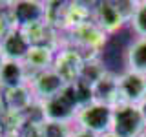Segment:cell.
<instances>
[{"instance_id":"6da1fadb","label":"cell","mask_w":146,"mask_h":137,"mask_svg":"<svg viewBox=\"0 0 146 137\" xmlns=\"http://www.w3.org/2000/svg\"><path fill=\"white\" fill-rule=\"evenodd\" d=\"M40 104V117L44 121H53V122H68L73 124L77 119V113L80 110L79 99L75 95L71 84H68L60 93H57L55 97L48 99L46 102Z\"/></svg>"},{"instance_id":"7a4b0ae2","label":"cell","mask_w":146,"mask_h":137,"mask_svg":"<svg viewBox=\"0 0 146 137\" xmlns=\"http://www.w3.org/2000/svg\"><path fill=\"white\" fill-rule=\"evenodd\" d=\"M111 119H113V108L93 100V102L86 104L79 110L75 119V128L90 132L93 135H102L111 130Z\"/></svg>"},{"instance_id":"3957f363","label":"cell","mask_w":146,"mask_h":137,"mask_svg":"<svg viewBox=\"0 0 146 137\" xmlns=\"http://www.w3.org/2000/svg\"><path fill=\"white\" fill-rule=\"evenodd\" d=\"M111 132L119 137H141L146 132V122L141 113V108L135 104L113 106Z\"/></svg>"},{"instance_id":"277c9868","label":"cell","mask_w":146,"mask_h":137,"mask_svg":"<svg viewBox=\"0 0 146 137\" xmlns=\"http://www.w3.org/2000/svg\"><path fill=\"white\" fill-rule=\"evenodd\" d=\"M7 7L9 15H11V26L27 29V27L40 24L46 20V13H48V4L46 2H31V0H18V2L9 4Z\"/></svg>"},{"instance_id":"5b68a950","label":"cell","mask_w":146,"mask_h":137,"mask_svg":"<svg viewBox=\"0 0 146 137\" xmlns=\"http://www.w3.org/2000/svg\"><path fill=\"white\" fill-rule=\"evenodd\" d=\"M29 86L31 93L36 102H46L48 99L55 97L57 93L66 88V80L55 71V68H49V70H44V71H38V73H33L29 75Z\"/></svg>"},{"instance_id":"8992f818","label":"cell","mask_w":146,"mask_h":137,"mask_svg":"<svg viewBox=\"0 0 146 137\" xmlns=\"http://www.w3.org/2000/svg\"><path fill=\"white\" fill-rule=\"evenodd\" d=\"M84 64H86V57L80 53V49H77L73 46V48L58 49L57 55H55L53 68L66 80V84H73L80 79Z\"/></svg>"},{"instance_id":"52a82bcc","label":"cell","mask_w":146,"mask_h":137,"mask_svg":"<svg viewBox=\"0 0 146 137\" xmlns=\"http://www.w3.org/2000/svg\"><path fill=\"white\" fill-rule=\"evenodd\" d=\"M146 99V77L133 71H124L119 75V104L139 106Z\"/></svg>"},{"instance_id":"ba28073f","label":"cell","mask_w":146,"mask_h":137,"mask_svg":"<svg viewBox=\"0 0 146 137\" xmlns=\"http://www.w3.org/2000/svg\"><path fill=\"white\" fill-rule=\"evenodd\" d=\"M0 48H2L4 55H6L7 61H18V62H24L29 49L33 48L29 37L24 29L20 27H9L7 33L0 39Z\"/></svg>"},{"instance_id":"9c48e42d","label":"cell","mask_w":146,"mask_h":137,"mask_svg":"<svg viewBox=\"0 0 146 137\" xmlns=\"http://www.w3.org/2000/svg\"><path fill=\"white\" fill-rule=\"evenodd\" d=\"M91 18L106 35L115 33L124 24H128L117 2H99L97 7H93V11H91Z\"/></svg>"},{"instance_id":"30bf717a","label":"cell","mask_w":146,"mask_h":137,"mask_svg":"<svg viewBox=\"0 0 146 137\" xmlns=\"http://www.w3.org/2000/svg\"><path fill=\"white\" fill-rule=\"evenodd\" d=\"M71 35H73V44L77 42L79 48H86V49H91V51H97L100 46L106 42V37H108L93 22V18L80 26H77V27H73Z\"/></svg>"},{"instance_id":"8fae6325","label":"cell","mask_w":146,"mask_h":137,"mask_svg":"<svg viewBox=\"0 0 146 137\" xmlns=\"http://www.w3.org/2000/svg\"><path fill=\"white\" fill-rule=\"evenodd\" d=\"M93 91V100L108 106H117L119 104V75L106 71L100 79H97L91 84Z\"/></svg>"},{"instance_id":"7c38bea8","label":"cell","mask_w":146,"mask_h":137,"mask_svg":"<svg viewBox=\"0 0 146 137\" xmlns=\"http://www.w3.org/2000/svg\"><path fill=\"white\" fill-rule=\"evenodd\" d=\"M29 82V71L24 62L18 61H6L0 68V90L9 91L22 88Z\"/></svg>"},{"instance_id":"4fadbf2b","label":"cell","mask_w":146,"mask_h":137,"mask_svg":"<svg viewBox=\"0 0 146 137\" xmlns=\"http://www.w3.org/2000/svg\"><path fill=\"white\" fill-rule=\"evenodd\" d=\"M55 55H57V51H55V48H51V46H33L29 49V53H27L26 61H24L29 75L53 68Z\"/></svg>"},{"instance_id":"5bb4252c","label":"cell","mask_w":146,"mask_h":137,"mask_svg":"<svg viewBox=\"0 0 146 137\" xmlns=\"http://www.w3.org/2000/svg\"><path fill=\"white\" fill-rule=\"evenodd\" d=\"M126 71L146 77V39H135L126 49Z\"/></svg>"},{"instance_id":"9a60e30c","label":"cell","mask_w":146,"mask_h":137,"mask_svg":"<svg viewBox=\"0 0 146 137\" xmlns=\"http://www.w3.org/2000/svg\"><path fill=\"white\" fill-rule=\"evenodd\" d=\"M130 27L137 35V39H146V0L137 2L135 13L130 20Z\"/></svg>"},{"instance_id":"2e32d148","label":"cell","mask_w":146,"mask_h":137,"mask_svg":"<svg viewBox=\"0 0 146 137\" xmlns=\"http://www.w3.org/2000/svg\"><path fill=\"white\" fill-rule=\"evenodd\" d=\"M73 130H75V124H68V122H53V121L42 122L44 137H71Z\"/></svg>"},{"instance_id":"e0dca14e","label":"cell","mask_w":146,"mask_h":137,"mask_svg":"<svg viewBox=\"0 0 146 137\" xmlns=\"http://www.w3.org/2000/svg\"><path fill=\"white\" fill-rule=\"evenodd\" d=\"M71 137H99V135H93V134H90V132H84V130H79V128H75Z\"/></svg>"},{"instance_id":"ac0fdd59","label":"cell","mask_w":146,"mask_h":137,"mask_svg":"<svg viewBox=\"0 0 146 137\" xmlns=\"http://www.w3.org/2000/svg\"><path fill=\"white\" fill-rule=\"evenodd\" d=\"M6 110H7V106H6V99H4V91L0 90V115H2Z\"/></svg>"},{"instance_id":"d6986e66","label":"cell","mask_w":146,"mask_h":137,"mask_svg":"<svg viewBox=\"0 0 146 137\" xmlns=\"http://www.w3.org/2000/svg\"><path fill=\"white\" fill-rule=\"evenodd\" d=\"M139 108H141V113H143V117H144V122H146V99H144L143 102L139 104Z\"/></svg>"},{"instance_id":"ffe728a7","label":"cell","mask_w":146,"mask_h":137,"mask_svg":"<svg viewBox=\"0 0 146 137\" xmlns=\"http://www.w3.org/2000/svg\"><path fill=\"white\" fill-rule=\"evenodd\" d=\"M7 59H6V55H4V51H2V48H0V68H2V64L6 62Z\"/></svg>"},{"instance_id":"44dd1931","label":"cell","mask_w":146,"mask_h":137,"mask_svg":"<svg viewBox=\"0 0 146 137\" xmlns=\"http://www.w3.org/2000/svg\"><path fill=\"white\" fill-rule=\"evenodd\" d=\"M99 137H119V135H117V134H113V132L110 130V132H106V134H102V135H99Z\"/></svg>"},{"instance_id":"7402d4cb","label":"cell","mask_w":146,"mask_h":137,"mask_svg":"<svg viewBox=\"0 0 146 137\" xmlns=\"http://www.w3.org/2000/svg\"><path fill=\"white\" fill-rule=\"evenodd\" d=\"M141 137H146V132H144V134H143V135H141Z\"/></svg>"}]
</instances>
